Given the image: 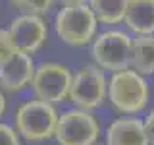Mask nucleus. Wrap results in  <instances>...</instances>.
Masks as SVG:
<instances>
[{
  "instance_id": "obj_1",
  "label": "nucleus",
  "mask_w": 154,
  "mask_h": 145,
  "mask_svg": "<svg viewBox=\"0 0 154 145\" xmlns=\"http://www.w3.org/2000/svg\"><path fill=\"white\" fill-rule=\"evenodd\" d=\"M96 21L89 2H66L56 12L54 29L56 35L67 45L85 47L96 37Z\"/></svg>"
},
{
  "instance_id": "obj_2",
  "label": "nucleus",
  "mask_w": 154,
  "mask_h": 145,
  "mask_svg": "<svg viewBox=\"0 0 154 145\" xmlns=\"http://www.w3.org/2000/svg\"><path fill=\"white\" fill-rule=\"evenodd\" d=\"M150 99L148 81L135 70H122L108 79V101L122 114H139Z\"/></svg>"
},
{
  "instance_id": "obj_3",
  "label": "nucleus",
  "mask_w": 154,
  "mask_h": 145,
  "mask_svg": "<svg viewBox=\"0 0 154 145\" xmlns=\"http://www.w3.org/2000/svg\"><path fill=\"white\" fill-rule=\"evenodd\" d=\"M58 118L60 114L56 106L37 99L21 103L14 114L16 132L27 141H45V139L54 137Z\"/></svg>"
},
{
  "instance_id": "obj_4",
  "label": "nucleus",
  "mask_w": 154,
  "mask_h": 145,
  "mask_svg": "<svg viewBox=\"0 0 154 145\" xmlns=\"http://www.w3.org/2000/svg\"><path fill=\"white\" fill-rule=\"evenodd\" d=\"M131 48L133 39L129 37V33L108 29L94 37L91 45V56L94 60V66H98L102 72L108 70L116 74L131 68Z\"/></svg>"
},
{
  "instance_id": "obj_5",
  "label": "nucleus",
  "mask_w": 154,
  "mask_h": 145,
  "mask_svg": "<svg viewBox=\"0 0 154 145\" xmlns=\"http://www.w3.org/2000/svg\"><path fill=\"white\" fill-rule=\"evenodd\" d=\"M106 97H108V79L98 66L85 64L77 74H73L69 101L75 105V108L91 112L104 103Z\"/></svg>"
},
{
  "instance_id": "obj_6",
  "label": "nucleus",
  "mask_w": 154,
  "mask_h": 145,
  "mask_svg": "<svg viewBox=\"0 0 154 145\" xmlns=\"http://www.w3.org/2000/svg\"><path fill=\"white\" fill-rule=\"evenodd\" d=\"M73 74L69 68L58 62H42L37 66L35 76L31 81V89L37 101L48 105H58L62 101L69 99V87Z\"/></svg>"
},
{
  "instance_id": "obj_7",
  "label": "nucleus",
  "mask_w": 154,
  "mask_h": 145,
  "mask_svg": "<svg viewBox=\"0 0 154 145\" xmlns=\"http://www.w3.org/2000/svg\"><path fill=\"white\" fill-rule=\"evenodd\" d=\"M54 137L58 145H96L100 124L93 112L71 108L60 114Z\"/></svg>"
},
{
  "instance_id": "obj_8",
  "label": "nucleus",
  "mask_w": 154,
  "mask_h": 145,
  "mask_svg": "<svg viewBox=\"0 0 154 145\" xmlns=\"http://www.w3.org/2000/svg\"><path fill=\"white\" fill-rule=\"evenodd\" d=\"M8 33L12 37L16 50L25 52V54L31 56L38 48H42V45L46 43L48 25L45 18L41 16H23V14H19L17 18L12 19Z\"/></svg>"
},
{
  "instance_id": "obj_9",
  "label": "nucleus",
  "mask_w": 154,
  "mask_h": 145,
  "mask_svg": "<svg viewBox=\"0 0 154 145\" xmlns=\"http://www.w3.org/2000/svg\"><path fill=\"white\" fill-rule=\"evenodd\" d=\"M35 62L33 56L16 50L6 62L0 64V85L6 91H21L31 85L35 76Z\"/></svg>"
},
{
  "instance_id": "obj_10",
  "label": "nucleus",
  "mask_w": 154,
  "mask_h": 145,
  "mask_svg": "<svg viewBox=\"0 0 154 145\" xmlns=\"http://www.w3.org/2000/svg\"><path fill=\"white\" fill-rule=\"evenodd\" d=\"M106 145H150L144 122L135 116L116 118L106 130Z\"/></svg>"
},
{
  "instance_id": "obj_11",
  "label": "nucleus",
  "mask_w": 154,
  "mask_h": 145,
  "mask_svg": "<svg viewBox=\"0 0 154 145\" xmlns=\"http://www.w3.org/2000/svg\"><path fill=\"white\" fill-rule=\"evenodd\" d=\"M123 23L137 37H154V0H127Z\"/></svg>"
},
{
  "instance_id": "obj_12",
  "label": "nucleus",
  "mask_w": 154,
  "mask_h": 145,
  "mask_svg": "<svg viewBox=\"0 0 154 145\" xmlns=\"http://www.w3.org/2000/svg\"><path fill=\"white\" fill-rule=\"evenodd\" d=\"M131 70L137 74H154V37H135L131 48Z\"/></svg>"
},
{
  "instance_id": "obj_13",
  "label": "nucleus",
  "mask_w": 154,
  "mask_h": 145,
  "mask_svg": "<svg viewBox=\"0 0 154 145\" xmlns=\"http://www.w3.org/2000/svg\"><path fill=\"white\" fill-rule=\"evenodd\" d=\"M94 18L102 25H118L123 23L127 0H93L89 2Z\"/></svg>"
},
{
  "instance_id": "obj_14",
  "label": "nucleus",
  "mask_w": 154,
  "mask_h": 145,
  "mask_svg": "<svg viewBox=\"0 0 154 145\" xmlns=\"http://www.w3.org/2000/svg\"><path fill=\"white\" fill-rule=\"evenodd\" d=\"M12 6L17 12H21L23 16H41L42 18V14H46L52 8V2H48V0H14Z\"/></svg>"
},
{
  "instance_id": "obj_15",
  "label": "nucleus",
  "mask_w": 154,
  "mask_h": 145,
  "mask_svg": "<svg viewBox=\"0 0 154 145\" xmlns=\"http://www.w3.org/2000/svg\"><path fill=\"white\" fill-rule=\"evenodd\" d=\"M14 52H16V47L12 43V37H10L8 29H0V64L6 62Z\"/></svg>"
},
{
  "instance_id": "obj_16",
  "label": "nucleus",
  "mask_w": 154,
  "mask_h": 145,
  "mask_svg": "<svg viewBox=\"0 0 154 145\" xmlns=\"http://www.w3.org/2000/svg\"><path fill=\"white\" fill-rule=\"evenodd\" d=\"M0 145H19V134L16 128L0 122Z\"/></svg>"
},
{
  "instance_id": "obj_17",
  "label": "nucleus",
  "mask_w": 154,
  "mask_h": 145,
  "mask_svg": "<svg viewBox=\"0 0 154 145\" xmlns=\"http://www.w3.org/2000/svg\"><path fill=\"white\" fill-rule=\"evenodd\" d=\"M144 122V130H146V137H148V143L154 145V108L146 114V118L143 120Z\"/></svg>"
},
{
  "instance_id": "obj_18",
  "label": "nucleus",
  "mask_w": 154,
  "mask_h": 145,
  "mask_svg": "<svg viewBox=\"0 0 154 145\" xmlns=\"http://www.w3.org/2000/svg\"><path fill=\"white\" fill-rule=\"evenodd\" d=\"M4 112H6V97H4V93L0 91V118L4 116Z\"/></svg>"
}]
</instances>
